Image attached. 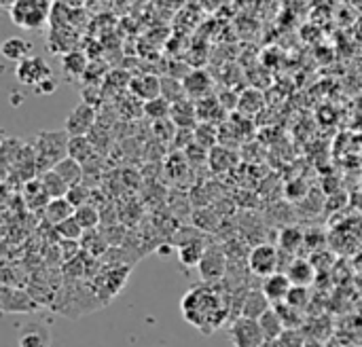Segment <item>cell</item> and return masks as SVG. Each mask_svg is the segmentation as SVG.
I'll return each mask as SVG.
<instances>
[{
	"mask_svg": "<svg viewBox=\"0 0 362 347\" xmlns=\"http://www.w3.org/2000/svg\"><path fill=\"white\" fill-rule=\"evenodd\" d=\"M95 146L89 140V136H74L68 142V157H72L74 161H78L81 165H87L89 161L95 159Z\"/></svg>",
	"mask_w": 362,
	"mask_h": 347,
	"instance_id": "18",
	"label": "cell"
},
{
	"mask_svg": "<svg viewBox=\"0 0 362 347\" xmlns=\"http://www.w3.org/2000/svg\"><path fill=\"white\" fill-rule=\"evenodd\" d=\"M95 123H98V112H95V108H93L91 104H87V102H81V104H76V106L70 110V114L66 117L64 129L68 131L70 138H74V136H89V134L93 131Z\"/></svg>",
	"mask_w": 362,
	"mask_h": 347,
	"instance_id": "7",
	"label": "cell"
},
{
	"mask_svg": "<svg viewBox=\"0 0 362 347\" xmlns=\"http://www.w3.org/2000/svg\"><path fill=\"white\" fill-rule=\"evenodd\" d=\"M74 218L78 220V225H81L85 231H95V229L100 227V223H102V212H100L98 206L87 204V206H83V208H78V210L74 212Z\"/></svg>",
	"mask_w": 362,
	"mask_h": 347,
	"instance_id": "28",
	"label": "cell"
},
{
	"mask_svg": "<svg viewBox=\"0 0 362 347\" xmlns=\"http://www.w3.org/2000/svg\"><path fill=\"white\" fill-rule=\"evenodd\" d=\"M291 288H293V284H291L288 276H286V274H282V271H278V274H274V276L265 278V282H263V286H261L263 295L269 299V303H272V305H280V303H284V301H286V297H288V293H291Z\"/></svg>",
	"mask_w": 362,
	"mask_h": 347,
	"instance_id": "11",
	"label": "cell"
},
{
	"mask_svg": "<svg viewBox=\"0 0 362 347\" xmlns=\"http://www.w3.org/2000/svg\"><path fill=\"white\" fill-rule=\"evenodd\" d=\"M246 263H248V269H250L252 276L269 278V276L278 274V267H280V250L274 244H259V246L250 248Z\"/></svg>",
	"mask_w": 362,
	"mask_h": 347,
	"instance_id": "4",
	"label": "cell"
},
{
	"mask_svg": "<svg viewBox=\"0 0 362 347\" xmlns=\"http://www.w3.org/2000/svg\"><path fill=\"white\" fill-rule=\"evenodd\" d=\"M305 242V237H303V233H301V229H297V227H286L282 233H280V240H278V244H280V250H284V252H297L299 248H301V244Z\"/></svg>",
	"mask_w": 362,
	"mask_h": 347,
	"instance_id": "30",
	"label": "cell"
},
{
	"mask_svg": "<svg viewBox=\"0 0 362 347\" xmlns=\"http://www.w3.org/2000/svg\"><path fill=\"white\" fill-rule=\"evenodd\" d=\"M40 182H42L45 191H47V195H49L51 199H62V197L68 195V189H70V187H68L53 170L42 172V174H40Z\"/></svg>",
	"mask_w": 362,
	"mask_h": 347,
	"instance_id": "27",
	"label": "cell"
},
{
	"mask_svg": "<svg viewBox=\"0 0 362 347\" xmlns=\"http://www.w3.org/2000/svg\"><path fill=\"white\" fill-rule=\"evenodd\" d=\"M180 307H182L185 320L191 322L193 327H197L202 333L204 331L206 333L214 331L227 318V310L221 305L218 295H214L210 286H195V288H191L185 295Z\"/></svg>",
	"mask_w": 362,
	"mask_h": 347,
	"instance_id": "1",
	"label": "cell"
},
{
	"mask_svg": "<svg viewBox=\"0 0 362 347\" xmlns=\"http://www.w3.org/2000/svg\"><path fill=\"white\" fill-rule=\"evenodd\" d=\"M286 276H288V280H291L293 286H301V288H310L316 282V269L305 259H295L288 265Z\"/></svg>",
	"mask_w": 362,
	"mask_h": 347,
	"instance_id": "15",
	"label": "cell"
},
{
	"mask_svg": "<svg viewBox=\"0 0 362 347\" xmlns=\"http://www.w3.org/2000/svg\"><path fill=\"white\" fill-rule=\"evenodd\" d=\"M263 104H265V98H263V93L259 89H246L238 98V110H240V114H244L248 119L255 117L263 108Z\"/></svg>",
	"mask_w": 362,
	"mask_h": 347,
	"instance_id": "26",
	"label": "cell"
},
{
	"mask_svg": "<svg viewBox=\"0 0 362 347\" xmlns=\"http://www.w3.org/2000/svg\"><path fill=\"white\" fill-rule=\"evenodd\" d=\"M53 172L68 184V187H74V184H81L83 182V176H85V170L78 161H74L72 157H66L62 159L59 163L53 165Z\"/></svg>",
	"mask_w": 362,
	"mask_h": 347,
	"instance_id": "20",
	"label": "cell"
},
{
	"mask_svg": "<svg viewBox=\"0 0 362 347\" xmlns=\"http://www.w3.org/2000/svg\"><path fill=\"white\" fill-rule=\"evenodd\" d=\"M259 324H261V331L265 335V341H280L286 335V324H284V320H282V316H280V312L276 307H272L259 320Z\"/></svg>",
	"mask_w": 362,
	"mask_h": 347,
	"instance_id": "19",
	"label": "cell"
},
{
	"mask_svg": "<svg viewBox=\"0 0 362 347\" xmlns=\"http://www.w3.org/2000/svg\"><path fill=\"white\" fill-rule=\"evenodd\" d=\"M55 89H57V81H55V76H51V78L42 81L34 91H36L38 95H49V93H55Z\"/></svg>",
	"mask_w": 362,
	"mask_h": 347,
	"instance_id": "36",
	"label": "cell"
},
{
	"mask_svg": "<svg viewBox=\"0 0 362 347\" xmlns=\"http://www.w3.org/2000/svg\"><path fill=\"white\" fill-rule=\"evenodd\" d=\"M23 201L30 210H45L51 201L40 178H32L23 184Z\"/></svg>",
	"mask_w": 362,
	"mask_h": 347,
	"instance_id": "17",
	"label": "cell"
},
{
	"mask_svg": "<svg viewBox=\"0 0 362 347\" xmlns=\"http://www.w3.org/2000/svg\"><path fill=\"white\" fill-rule=\"evenodd\" d=\"M68 142H70V136H68L66 129L40 131L32 140V148L36 153L40 174L47 172V170H53L55 163H59L62 159L68 157Z\"/></svg>",
	"mask_w": 362,
	"mask_h": 347,
	"instance_id": "2",
	"label": "cell"
},
{
	"mask_svg": "<svg viewBox=\"0 0 362 347\" xmlns=\"http://www.w3.org/2000/svg\"><path fill=\"white\" fill-rule=\"evenodd\" d=\"M182 85H185L187 98L193 100V102H199V100L208 98L210 91H212V78H210V74L204 72V70H193V72H189V74L185 76Z\"/></svg>",
	"mask_w": 362,
	"mask_h": 347,
	"instance_id": "12",
	"label": "cell"
},
{
	"mask_svg": "<svg viewBox=\"0 0 362 347\" xmlns=\"http://www.w3.org/2000/svg\"><path fill=\"white\" fill-rule=\"evenodd\" d=\"M15 2H17V0H0V6L8 13V11H11V6H13Z\"/></svg>",
	"mask_w": 362,
	"mask_h": 347,
	"instance_id": "37",
	"label": "cell"
},
{
	"mask_svg": "<svg viewBox=\"0 0 362 347\" xmlns=\"http://www.w3.org/2000/svg\"><path fill=\"white\" fill-rule=\"evenodd\" d=\"M87 55L81 51H66L62 55V70L70 78H78L87 74Z\"/></svg>",
	"mask_w": 362,
	"mask_h": 347,
	"instance_id": "25",
	"label": "cell"
},
{
	"mask_svg": "<svg viewBox=\"0 0 362 347\" xmlns=\"http://www.w3.org/2000/svg\"><path fill=\"white\" fill-rule=\"evenodd\" d=\"M308 301H310V297H308V288L293 286L284 303H286L288 307H293V310H301V307H305V303H308Z\"/></svg>",
	"mask_w": 362,
	"mask_h": 347,
	"instance_id": "35",
	"label": "cell"
},
{
	"mask_svg": "<svg viewBox=\"0 0 362 347\" xmlns=\"http://www.w3.org/2000/svg\"><path fill=\"white\" fill-rule=\"evenodd\" d=\"M206 250H208V246L202 244V240H187L178 248V261L187 267H199Z\"/></svg>",
	"mask_w": 362,
	"mask_h": 347,
	"instance_id": "22",
	"label": "cell"
},
{
	"mask_svg": "<svg viewBox=\"0 0 362 347\" xmlns=\"http://www.w3.org/2000/svg\"><path fill=\"white\" fill-rule=\"evenodd\" d=\"M74 212H76V210L72 208V204H70L66 197H62V199H51L49 206L42 210L45 220L51 223L53 227H57L59 223H64V220H68L70 216H74Z\"/></svg>",
	"mask_w": 362,
	"mask_h": 347,
	"instance_id": "21",
	"label": "cell"
},
{
	"mask_svg": "<svg viewBox=\"0 0 362 347\" xmlns=\"http://www.w3.org/2000/svg\"><path fill=\"white\" fill-rule=\"evenodd\" d=\"M32 47H34V45H32L30 40L21 38V36H8V38L2 42V47H0V53H2L4 59L19 64V61H23V59H28V57L34 55V53H32Z\"/></svg>",
	"mask_w": 362,
	"mask_h": 347,
	"instance_id": "16",
	"label": "cell"
},
{
	"mask_svg": "<svg viewBox=\"0 0 362 347\" xmlns=\"http://www.w3.org/2000/svg\"><path fill=\"white\" fill-rule=\"evenodd\" d=\"M51 8L53 0H17L11 6L8 17L17 28L34 32L42 30L45 23L51 19Z\"/></svg>",
	"mask_w": 362,
	"mask_h": 347,
	"instance_id": "3",
	"label": "cell"
},
{
	"mask_svg": "<svg viewBox=\"0 0 362 347\" xmlns=\"http://www.w3.org/2000/svg\"><path fill=\"white\" fill-rule=\"evenodd\" d=\"M229 339L233 347H261L265 343V335L261 331L259 320L235 318L229 327Z\"/></svg>",
	"mask_w": 362,
	"mask_h": 347,
	"instance_id": "5",
	"label": "cell"
},
{
	"mask_svg": "<svg viewBox=\"0 0 362 347\" xmlns=\"http://www.w3.org/2000/svg\"><path fill=\"white\" fill-rule=\"evenodd\" d=\"M91 197H93L91 187H87L85 182L70 187V189H68V195H66V199L72 204V208H74V210H78V208H83V206L91 204Z\"/></svg>",
	"mask_w": 362,
	"mask_h": 347,
	"instance_id": "34",
	"label": "cell"
},
{
	"mask_svg": "<svg viewBox=\"0 0 362 347\" xmlns=\"http://www.w3.org/2000/svg\"><path fill=\"white\" fill-rule=\"evenodd\" d=\"M195 106H197V119H199V123H212V125H216L223 119V104L214 95H208V98L195 102Z\"/></svg>",
	"mask_w": 362,
	"mask_h": 347,
	"instance_id": "23",
	"label": "cell"
},
{
	"mask_svg": "<svg viewBox=\"0 0 362 347\" xmlns=\"http://www.w3.org/2000/svg\"><path fill=\"white\" fill-rule=\"evenodd\" d=\"M208 163L216 174H225L235 165V153L231 148H227L225 144H218L214 148H210L208 153Z\"/></svg>",
	"mask_w": 362,
	"mask_h": 347,
	"instance_id": "24",
	"label": "cell"
},
{
	"mask_svg": "<svg viewBox=\"0 0 362 347\" xmlns=\"http://www.w3.org/2000/svg\"><path fill=\"white\" fill-rule=\"evenodd\" d=\"M129 91L136 100H140L142 104L161 98V78L155 74H140V76H132L129 81Z\"/></svg>",
	"mask_w": 362,
	"mask_h": 347,
	"instance_id": "10",
	"label": "cell"
},
{
	"mask_svg": "<svg viewBox=\"0 0 362 347\" xmlns=\"http://www.w3.org/2000/svg\"><path fill=\"white\" fill-rule=\"evenodd\" d=\"M0 305L4 314H32L34 310H38L40 303L28 290L15 286H2Z\"/></svg>",
	"mask_w": 362,
	"mask_h": 347,
	"instance_id": "8",
	"label": "cell"
},
{
	"mask_svg": "<svg viewBox=\"0 0 362 347\" xmlns=\"http://www.w3.org/2000/svg\"><path fill=\"white\" fill-rule=\"evenodd\" d=\"M55 233H57L64 242H78V240H83L85 229L78 225V220H76L74 216H70L68 220H64V223H59V225L55 227Z\"/></svg>",
	"mask_w": 362,
	"mask_h": 347,
	"instance_id": "33",
	"label": "cell"
},
{
	"mask_svg": "<svg viewBox=\"0 0 362 347\" xmlns=\"http://www.w3.org/2000/svg\"><path fill=\"white\" fill-rule=\"evenodd\" d=\"M51 76H53L51 66L40 55H32V57H28V59H23V61H19L15 66V78L21 85L32 87V89H36L42 81H47Z\"/></svg>",
	"mask_w": 362,
	"mask_h": 347,
	"instance_id": "6",
	"label": "cell"
},
{
	"mask_svg": "<svg viewBox=\"0 0 362 347\" xmlns=\"http://www.w3.org/2000/svg\"><path fill=\"white\" fill-rule=\"evenodd\" d=\"M170 119L172 123L178 127V129H195L199 125V119H197V106L193 100H182V102H176L172 104V112H170Z\"/></svg>",
	"mask_w": 362,
	"mask_h": 347,
	"instance_id": "13",
	"label": "cell"
},
{
	"mask_svg": "<svg viewBox=\"0 0 362 347\" xmlns=\"http://www.w3.org/2000/svg\"><path fill=\"white\" fill-rule=\"evenodd\" d=\"M161 98H165L170 104H176V102L187 100V91H185L182 81H176V78H161Z\"/></svg>",
	"mask_w": 362,
	"mask_h": 347,
	"instance_id": "32",
	"label": "cell"
},
{
	"mask_svg": "<svg viewBox=\"0 0 362 347\" xmlns=\"http://www.w3.org/2000/svg\"><path fill=\"white\" fill-rule=\"evenodd\" d=\"M274 305L269 303V299L263 295V290H250L244 297V303L240 307V316L242 318H250V320H261Z\"/></svg>",
	"mask_w": 362,
	"mask_h": 347,
	"instance_id": "14",
	"label": "cell"
},
{
	"mask_svg": "<svg viewBox=\"0 0 362 347\" xmlns=\"http://www.w3.org/2000/svg\"><path fill=\"white\" fill-rule=\"evenodd\" d=\"M142 112H144L148 119H153L155 123H157V121H165V119H170L172 104H170L165 98H155V100L142 104Z\"/></svg>",
	"mask_w": 362,
	"mask_h": 347,
	"instance_id": "29",
	"label": "cell"
},
{
	"mask_svg": "<svg viewBox=\"0 0 362 347\" xmlns=\"http://www.w3.org/2000/svg\"><path fill=\"white\" fill-rule=\"evenodd\" d=\"M199 276L204 282L212 284V282H218L225 278L227 274V257L221 248H214V246H208L202 263H199Z\"/></svg>",
	"mask_w": 362,
	"mask_h": 347,
	"instance_id": "9",
	"label": "cell"
},
{
	"mask_svg": "<svg viewBox=\"0 0 362 347\" xmlns=\"http://www.w3.org/2000/svg\"><path fill=\"white\" fill-rule=\"evenodd\" d=\"M51 346V337L45 329L40 327H32L30 331L21 333L19 337V347H49Z\"/></svg>",
	"mask_w": 362,
	"mask_h": 347,
	"instance_id": "31",
	"label": "cell"
}]
</instances>
